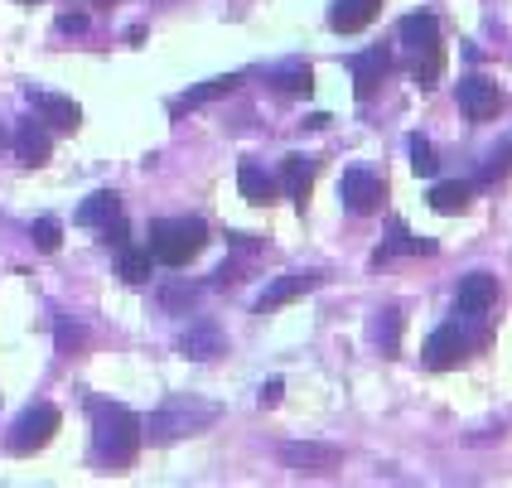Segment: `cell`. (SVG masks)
<instances>
[{
	"instance_id": "31",
	"label": "cell",
	"mask_w": 512,
	"mask_h": 488,
	"mask_svg": "<svg viewBox=\"0 0 512 488\" xmlns=\"http://www.w3.org/2000/svg\"><path fill=\"white\" fill-rule=\"evenodd\" d=\"M281 392H285V387H281V377H271V382L261 387V406H276V402H281Z\"/></svg>"
},
{
	"instance_id": "2",
	"label": "cell",
	"mask_w": 512,
	"mask_h": 488,
	"mask_svg": "<svg viewBox=\"0 0 512 488\" xmlns=\"http://www.w3.org/2000/svg\"><path fill=\"white\" fill-rule=\"evenodd\" d=\"M218 416H223L218 402H203V397H170V402L155 406V416H150V426H145L141 435H150L155 445H174V440H189V435L208 431Z\"/></svg>"
},
{
	"instance_id": "18",
	"label": "cell",
	"mask_w": 512,
	"mask_h": 488,
	"mask_svg": "<svg viewBox=\"0 0 512 488\" xmlns=\"http://www.w3.org/2000/svg\"><path fill=\"white\" fill-rule=\"evenodd\" d=\"M271 87L285 92V97H310L314 92V68L305 63V58H290V63H281V68L271 73Z\"/></svg>"
},
{
	"instance_id": "14",
	"label": "cell",
	"mask_w": 512,
	"mask_h": 488,
	"mask_svg": "<svg viewBox=\"0 0 512 488\" xmlns=\"http://www.w3.org/2000/svg\"><path fill=\"white\" fill-rule=\"evenodd\" d=\"M237 189H242V199L256 203V208L276 203V179L261 170L256 160H242V165H237Z\"/></svg>"
},
{
	"instance_id": "5",
	"label": "cell",
	"mask_w": 512,
	"mask_h": 488,
	"mask_svg": "<svg viewBox=\"0 0 512 488\" xmlns=\"http://www.w3.org/2000/svg\"><path fill=\"white\" fill-rule=\"evenodd\" d=\"M339 199H343V208H348V213H358V218H363V213H377V208H382V199H387V184H382L372 170H348L339 179Z\"/></svg>"
},
{
	"instance_id": "13",
	"label": "cell",
	"mask_w": 512,
	"mask_h": 488,
	"mask_svg": "<svg viewBox=\"0 0 512 488\" xmlns=\"http://www.w3.org/2000/svg\"><path fill=\"white\" fill-rule=\"evenodd\" d=\"M49 150H54V141H49L44 121H20V126H15V155H20V165H29V170L44 165Z\"/></svg>"
},
{
	"instance_id": "20",
	"label": "cell",
	"mask_w": 512,
	"mask_h": 488,
	"mask_svg": "<svg viewBox=\"0 0 512 488\" xmlns=\"http://www.w3.org/2000/svg\"><path fill=\"white\" fill-rule=\"evenodd\" d=\"M401 44L411 49V54H421V49H435L440 44V25H435V15H406L397 25Z\"/></svg>"
},
{
	"instance_id": "12",
	"label": "cell",
	"mask_w": 512,
	"mask_h": 488,
	"mask_svg": "<svg viewBox=\"0 0 512 488\" xmlns=\"http://www.w3.org/2000/svg\"><path fill=\"white\" fill-rule=\"evenodd\" d=\"M319 286V271H295V276H281L276 286H266V295L256 300V315H271V310H281L290 300H300L305 290Z\"/></svg>"
},
{
	"instance_id": "25",
	"label": "cell",
	"mask_w": 512,
	"mask_h": 488,
	"mask_svg": "<svg viewBox=\"0 0 512 488\" xmlns=\"http://www.w3.org/2000/svg\"><path fill=\"white\" fill-rule=\"evenodd\" d=\"M372 339L382 344V353H397V344H401V315L397 310H382V315L372 319Z\"/></svg>"
},
{
	"instance_id": "16",
	"label": "cell",
	"mask_w": 512,
	"mask_h": 488,
	"mask_svg": "<svg viewBox=\"0 0 512 488\" xmlns=\"http://www.w3.org/2000/svg\"><path fill=\"white\" fill-rule=\"evenodd\" d=\"M377 10H382V0H339V5L329 10V25L339 29V34H353V29L372 25Z\"/></svg>"
},
{
	"instance_id": "21",
	"label": "cell",
	"mask_w": 512,
	"mask_h": 488,
	"mask_svg": "<svg viewBox=\"0 0 512 488\" xmlns=\"http://www.w3.org/2000/svg\"><path fill=\"white\" fill-rule=\"evenodd\" d=\"M237 83H242V73H228V78H213V83H203V87H189V92L174 102V112H184V107H203V102H213V97H228Z\"/></svg>"
},
{
	"instance_id": "4",
	"label": "cell",
	"mask_w": 512,
	"mask_h": 488,
	"mask_svg": "<svg viewBox=\"0 0 512 488\" xmlns=\"http://www.w3.org/2000/svg\"><path fill=\"white\" fill-rule=\"evenodd\" d=\"M54 431H58V406H49V402H34L10 426V450L15 455H34V450H44L49 440H54Z\"/></svg>"
},
{
	"instance_id": "3",
	"label": "cell",
	"mask_w": 512,
	"mask_h": 488,
	"mask_svg": "<svg viewBox=\"0 0 512 488\" xmlns=\"http://www.w3.org/2000/svg\"><path fill=\"white\" fill-rule=\"evenodd\" d=\"M208 247V228L203 218H160L150 223V257L165 266H189Z\"/></svg>"
},
{
	"instance_id": "6",
	"label": "cell",
	"mask_w": 512,
	"mask_h": 488,
	"mask_svg": "<svg viewBox=\"0 0 512 488\" xmlns=\"http://www.w3.org/2000/svg\"><path fill=\"white\" fill-rule=\"evenodd\" d=\"M464 353H469L464 329H459V324H440V329L426 339V368H435V373H450V368H459V363H464Z\"/></svg>"
},
{
	"instance_id": "33",
	"label": "cell",
	"mask_w": 512,
	"mask_h": 488,
	"mask_svg": "<svg viewBox=\"0 0 512 488\" xmlns=\"http://www.w3.org/2000/svg\"><path fill=\"white\" fill-rule=\"evenodd\" d=\"M0 145H5V126H0Z\"/></svg>"
},
{
	"instance_id": "28",
	"label": "cell",
	"mask_w": 512,
	"mask_h": 488,
	"mask_svg": "<svg viewBox=\"0 0 512 488\" xmlns=\"http://www.w3.org/2000/svg\"><path fill=\"white\" fill-rule=\"evenodd\" d=\"M29 237H34V247H39V252H58L63 228H58V218H39V223L29 228Z\"/></svg>"
},
{
	"instance_id": "34",
	"label": "cell",
	"mask_w": 512,
	"mask_h": 488,
	"mask_svg": "<svg viewBox=\"0 0 512 488\" xmlns=\"http://www.w3.org/2000/svg\"><path fill=\"white\" fill-rule=\"evenodd\" d=\"M25 5H34V0H25Z\"/></svg>"
},
{
	"instance_id": "17",
	"label": "cell",
	"mask_w": 512,
	"mask_h": 488,
	"mask_svg": "<svg viewBox=\"0 0 512 488\" xmlns=\"http://www.w3.org/2000/svg\"><path fill=\"white\" fill-rule=\"evenodd\" d=\"M314 174H319V160H310V155H290V160H285V170H281V189L295 203H305L310 199Z\"/></svg>"
},
{
	"instance_id": "22",
	"label": "cell",
	"mask_w": 512,
	"mask_h": 488,
	"mask_svg": "<svg viewBox=\"0 0 512 488\" xmlns=\"http://www.w3.org/2000/svg\"><path fill=\"white\" fill-rule=\"evenodd\" d=\"M150 252H136V247H121V257H116V276L126 281V286H145L150 281Z\"/></svg>"
},
{
	"instance_id": "8",
	"label": "cell",
	"mask_w": 512,
	"mask_h": 488,
	"mask_svg": "<svg viewBox=\"0 0 512 488\" xmlns=\"http://www.w3.org/2000/svg\"><path fill=\"white\" fill-rule=\"evenodd\" d=\"M493 300H498V281H493L488 271H474V276H464V281H459L455 310H459L464 319H488Z\"/></svg>"
},
{
	"instance_id": "9",
	"label": "cell",
	"mask_w": 512,
	"mask_h": 488,
	"mask_svg": "<svg viewBox=\"0 0 512 488\" xmlns=\"http://www.w3.org/2000/svg\"><path fill=\"white\" fill-rule=\"evenodd\" d=\"M223 348H228V339H223V329H218L213 319H199V324H189V329L179 334V353H184V358H194V363L218 358Z\"/></svg>"
},
{
	"instance_id": "27",
	"label": "cell",
	"mask_w": 512,
	"mask_h": 488,
	"mask_svg": "<svg viewBox=\"0 0 512 488\" xmlns=\"http://www.w3.org/2000/svg\"><path fill=\"white\" fill-rule=\"evenodd\" d=\"M406 150H411V170H416V174H426V179H430V174L440 170V160H435V145H430L426 136H411V145H406Z\"/></svg>"
},
{
	"instance_id": "24",
	"label": "cell",
	"mask_w": 512,
	"mask_h": 488,
	"mask_svg": "<svg viewBox=\"0 0 512 488\" xmlns=\"http://www.w3.org/2000/svg\"><path fill=\"white\" fill-rule=\"evenodd\" d=\"M440 73H445V49H440V44H435V49H421V54H416V68H411L416 87H435Z\"/></svg>"
},
{
	"instance_id": "23",
	"label": "cell",
	"mask_w": 512,
	"mask_h": 488,
	"mask_svg": "<svg viewBox=\"0 0 512 488\" xmlns=\"http://www.w3.org/2000/svg\"><path fill=\"white\" fill-rule=\"evenodd\" d=\"M430 208H435V213H445V218H450V213H464V208H469V184H435V189H430Z\"/></svg>"
},
{
	"instance_id": "7",
	"label": "cell",
	"mask_w": 512,
	"mask_h": 488,
	"mask_svg": "<svg viewBox=\"0 0 512 488\" xmlns=\"http://www.w3.org/2000/svg\"><path fill=\"white\" fill-rule=\"evenodd\" d=\"M459 107L469 121H493V116L503 112V92L498 83H488V78H464L459 83Z\"/></svg>"
},
{
	"instance_id": "26",
	"label": "cell",
	"mask_w": 512,
	"mask_h": 488,
	"mask_svg": "<svg viewBox=\"0 0 512 488\" xmlns=\"http://www.w3.org/2000/svg\"><path fill=\"white\" fill-rule=\"evenodd\" d=\"M392 252H435V242H426V237H411V232L401 228V223H392V242L377 252V261L392 257Z\"/></svg>"
},
{
	"instance_id": "19",
	"label": "cell",
	"mask_w": 512,
	"mask_h": 488,
	"mask_svg": "<svg viewBox=\"0 0 512 488\" xmlns=\"http://www.w3.org/2000/svg\"><path fill=\"white\" fill-rule=\"evenodd\" d=\"M78 223L83 228H97V232H107L112 223H121V199L116 194H92V199H83V208H78Z\"/></svg>"
},
{
	"instance_id": "10",
	"label": "cell",
	"mask_w": 512,
	"mask_h": 488,
	"mask_svg": "<svg viewBox=\"0 0 512 488\" xmlns=\"http://www.w3.org/2000/svg\"><path fill=\"white\" fill-rule=\"evenodd\" d=\"M281 460L295 469V474H329L339 469V445H281Z\"/></svg>"
},
{
	"instance_id": "1",
	"label": "cell",
	"mask_w": 512,
	"mask_h": 488,
	"mask_svg": "<svg viewBox=\"0 0 512 488\" xmlns=\"http://www.w3.org/2000/svg\"><path fill=\"white\" fill-rule=\"evenodd\" d=\"M141 450V421L136 411L116 402H92V455L102 469H126Z\"/></svg>"
},
{
	"instance_id": "32",
	"label": "cell",
	"mask_w": 512,
	"mask_h": 488,
	"mask_svg": "<svg viewBox=\"0 0 512 488\" xmlns=\"http://www.w3.org/2000/svg\"><path fill=\"white\" fill-rule=\"evenodd\" d=\"M58 29H63V34H83L87 15H63V20H58Z\"/></svg>"
},
{
	"instance_id": "29",
	"label": "cell",
	"mask_w": 512,
	"mask_h": 488,
	"mask_svg": "<svg viewBox=\"0 0 512 488\" xmlns=\"http://www.w3.org/2000/svg\"><path fill=\"white\" fill-rule=\"evenodd\" d=\"M512 170V141L498 150V155H488V165L479 170V184H493V179H503V174Z\"/></svg>"
},
{
	"instance_id": "15",
	"label": "cell",
	"mask_w": 512,
	"mask_h": 488,
	"mask_svg": "<svg viewBox=\"0 0 512 488\" xmlns=\"http://www.w3.org/2000/svg\"><path fill=\"white\" fill-rule=\"evenodd\" d=\"M34 107H39V116H44L49 126H58V131H78V126H83V107L68 102V97H58V92H39Z\"/></svg>"
},
{
	"instance_id": "11",
	"label": "cell",
	"mask_w": 512,
	"mask_h": 488,
	"mask_svg": "<svg viewBox=\"0 0 512 488\" xmlns=\"http://www.w3.org/2000/svg\"><path fill=\"white\" fill-rule=\"evenodd\" d=\"M387 68H392V49L387 44H377V49H363V54L353 58V92L368 102L372 92H377V83L387 78Z\"/></svg>"
},
{
	"instance_id": "30",
	"label": "cell",
	"mask_w": 512,
	"mask_h": 488,
	"mask_svg": "<svg viewBox=\"0 0 512 488\" xmlns=\"http://www.w3.org/2000/svg\"><path fill=\"white\" fill-rule=\"evenodd\" d=\"M160 300H165L170 310H184V305H194V300H199V290H194V286H165V295H160Z\"/></svg>"
}]
</instances>
